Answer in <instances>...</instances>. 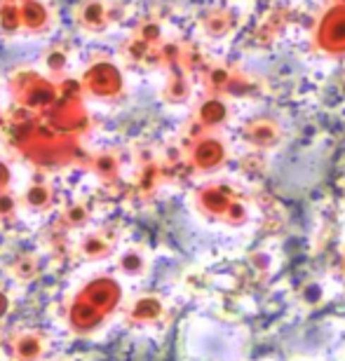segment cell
<instances>
[{
	"mask_svg": "<svg viewBox=\"0 0 345 361\" xmlns=\"http://www.w3.org/2000/svg\"><path fill=\"white\" fill-rule=\"evenodd\" d=\"M85 300L90 302V305H95L99 312H106L115 300H118V286L113 284L111 279H97L92 281V284L85 288Z\"/></svg>",
	"mask_w": 345,
	"mask_h": 361,
	"instance_id": "1",
	"label": "cell"
},
{
	"mask_svg": "<svg viewBox=\"0 0 345 361\" xmlns=\"http://www.w3.org/2000/svg\"><path fill=\"white\" fill-rule=\"evenodd\" d=\"M102 317H104V312H99V310L95 305H90L85 298L80 302H75L73 310H71V324H73L78 331L95 329L97 324L102 322Z\"/></svg>",
	"mask_w": 345,
	"mask_h": 361,
	"instance_id": "2",
	"label": "cell"
},
{
	"mask_svg": "<svg viewBox=\"0 0 345 361\" xmlns=\"http://www.w3.org/2000/svg\"><path fill=\"white\" fill-rule=\"evenodd\" d=\"M327 35V45H345V17H336L334 21L329 19V24L325 26Z\"/></svg>",
	"mask_w": 345,
	"mask_h": 361,
	"instance_id": "3",
	"label": "cell"
},
{
	"mask_svg": "<svg viewBox=\"0 0 345 361\" xmlns=\"http://www.w3.org/2000/svg\"><path fill=\"white\" fill-rule=\"evenodd\" d=\"M17 352L21 359H35L40 355V341L35 336H24L17 343Z\"/></svg>",
	"mask_w": 345,
	"mask_h": 361,
	"instance_id": "4",
	"label": "cell"
},
{
	"mask_svg": "<svg viewBox=\"0 0 345 361\" xmlns=\"http://www.w3.org/2000/svg\"><path fill=\"white\" fill-rule=\"evenodd\" d=\"M85 254L87 256H104L106 254V242L102 237H87V242H85Z\"/></svg>",
	"mask_w": 345,
	"mask_h": 361,
	"instance_id": "5",
	"label": "cell"
},
{
	"mask_svg": "<svg viewBox=\"0 0 345 361\" xmlns=\"http://www.w3.org/2000/svg\"><path fill=\"white\" fill-rule=\"evenodd\" d=\"M26 200L31 202V204H35V207L45 204V200H47V190H45V188H33V190H28Z\"/></svg>",
	"mask_w": 345,
	"mask_h": 361,
	"instance_id": "6",
	"label": "cell"
},
{
	"mask_svg": "<svg viewBox=\"0 0 345 361\" xmlns=\"http://www.w3.org/2000/svg\"><path fill=\"white\" fill-rule=\"evenodd\" d=\"M122 265H125V270H134V268H139V258H136L134 254H127V258L122 261Z\"/></svg>",
	"mask_w": 345,
	"mask_h": 361,
	"instance_id": "7",
	"label": "cell"
},
{
	"mask_svg": "<svg viewBox=\"0 0 345 361\" xmlns=\"http://www.w3.org/2000/svg\"><path fill=\"white\" fill-rule=\"evenodd\" d=\"M7 178H10V171H7V167L3 162H0V188H3L7 183Z\"/></svg>",
	"mask_w": 345,
	"mask_h": 361,
	"instance_id": "8",
	"label": "cell"
},
{
	"mask_svg": "<svg viewBox=\"0 0 345 361\" xmlns=\"http://www.w3.org/2000/svg\"><path fill=\"white\" fill-rule=\"evenodd\" d=\"M5 310H7V298H5L3 293H0V317L5 314Z\"/></svg>",
	"mask_w": 345,
	"mask_h": 361,
	"instance_id": "9",
	"label": "cell"
}]
</instances>
